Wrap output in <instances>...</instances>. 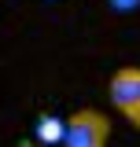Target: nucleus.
I'll return each instance as SVG.
<instances>
[{"mask_svg": "<svg viewBox=\"0 0 140 147\" xmlns=\"http://www.w3.org/2000/svg\"><path fill=\"white\" fill-rule=\"evenodd\" d=\"M111 140V118L96 107H81L63 121V147H107Z\"/></svg>", "mask_w": 140, "mask_h": 147, "instance_id": "nucleus-1", "label": "nucleus"}, {"mask_svg": "<svg viewBox=\"0 0 140 147\" xmlns=\"http://www.w3.org/2000/svg\"><path fill=\"white\" fill-rule=\"evenodd\" d=\"M107 96L111 107L133 129H140V66H118L107 81Z\"/></svg>", "mask_w": 140, "mask_h": 147, "instance_id": "nucleus-2", "label": "nucleus"}, {"mask_svg": "<svg viewBox=\"0 0 140 147\" xmlns=\"http://www.w3.org/2000/svg\"><path fill=\"white\" fill-rule=\"evenodd\" d=\"M59 140H63V121L44 114V118H41V125H37V144L48 147V144H59Z\"/></svg>", "mask_w": 140, "mask_h": 147, "instance_id": "nucleus-3", "label": "nucleus"}, {"mask_svg": "<svg viewBox=\"0 0 140 147\" xmlns=\"http://www.w3.org/2000/svg\"><path fill=\"white\" fill-rule=\"evenodd\" d=\"M111 4V11H118V15H133L140 11V0H107Z\"/></svg>", "mask_w": 140, "mask_h": 147, "instance_id": "nucleus-4", "label": "nucleus"}, {"mask_svg": "<svg viewBox=\"0 0 140 147\" xmlns=\"http://www.w3.org/2000/svg\"><path fill=\"white\" fill-rule=\"evenodd\" d=\"M18 147H44V144H37V140H18Z\"/></svg>", "mask_w": 140, "mask_h": 147, "instance_id": "nucleus-5", "label": "nucleus"}]
</instances>
